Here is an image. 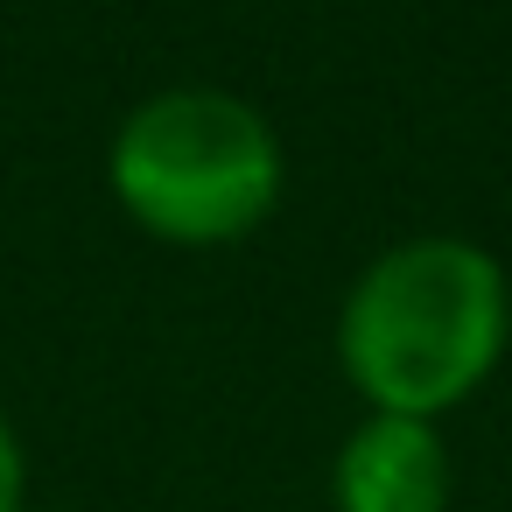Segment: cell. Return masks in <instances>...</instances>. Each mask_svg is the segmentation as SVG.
Returning a JSON list of instances; mask_svg holds the SVG:
<instances>
[{"mask_svg":"<svg viewBox=\"0 0 512 512\" xmlns=\"http://www.w3.org/2000/svg\"><path fill=\"white\" fill-rule=\"evenodd\" d=\"M29 512H36V505H29Z\"/></svg>","mask_w":512,"mask_h":512,"instance_id":"obj_5","label":"cell"},{"mask_svg":"<svg viewBox=\"0 0 512 512\" xmlns=\"http://www.w3.org/2000/svg\"><path fill=\"white\" fill-rule=\"evenodd\" d=\"M456 456L442 421L365 414L330 456V512H449Z\"/></svg>","mask_w":512,"mask_h":512,"instance_id":"obj_3","label":"cell"},{"mask_svg":"<svg viewBox=\"0 0 512 512\" xmlns=\"http://www.w3.org/2000/svg\"><path fill=\"white\" fill-rule=\"evenodd\" d=\"M113 204L162 246H239L288 190L274 120L225 85H162L106 141Z\"/></svg>","mask_w":512,"mask_h":512,"instance_id":"obj_2","label":"cell"},{"mask_svg":"<svg viewBox=\"0 0 512 512\" xmlns=\"http://www.w3.org/2000/svg\"><path fill=\"white\" fill-rule=\"evenodd\" d=\"M512 344V274L463 232L393 239L358 267L337 309V365L365 414L442 421Z\"/></svg>","mask_w":512,"mask_h":512,"instance_id":"obj_1","label":"cell"},{"mask_svg":"<svg viewBox=\"0 0 512 512\" xmlns=\"http://www.w3.org/2000/svg\"><path fill=\"white\" fill-rule=\"evenodd\" d=\"M0 512H29V449L8 407H0Z\"/></svg>","mask_w":512,"mask_h":512,"instance_id":"obj_4","label":"cell"}]
</instances>
